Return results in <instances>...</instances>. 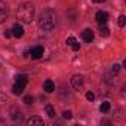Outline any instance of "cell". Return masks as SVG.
Returning a JSON list of instances; mask_svg holds the SVG:
<instances>
[{
	"instance_id": "17",
	"label": "cell",
	"mask_w": 126,
	"mask_h": 126,
	"mask_svg": "<svg viewBox=\"0 0 126 126\" xmlns=\"http://www.w3.org/2000/svg\"><path fill=\"white\" fill-rule=\"evenodd\" d=\"M117 22H119V27H125V24H126V16H125V15H120Z\"/></svg>"
},
{
	"instance_id": "2",
	"label": "cell",
	"mask_w": 126,
	"mask_h": 126,
	"mask_svg": "<svg viewBox=\"0 0 126 126\" xmlns=\"http://www.w3.org/2000/svg\"><path fill=\"white\" fill-rule=\"evenodd\" d=\"M16 18L24 22V24H30L34 19V6L31 3H22L19 5L18 11H16Z\"/></svg>"
},
{
	"instance_id": "8",
	"label": "cell",
	"mask_w": 126,
	"mask_h": 126,
	"mask_svg": "<svg viewBox=\"0 0 126 126\" xmlns=\"http://www.w3.org/2000/svg\"><path fill=\"white\" fill-rule=\"evenodd\" d=\"M82 39H83L86 43H91V42L94 40V33H92V30H83Z\"/></svg>"
},
{
	"instance_id": "1",
	"label": "cell",
	"mask_w": 126,
	"mask_h": 126,
	"mask_svg": "<svg viewBox=\"0 0 126 126\" xmlns=\"http://www.w3.org/2000/svg\"><path fill=\"white\" fill-rule=\"evenodd\" d=\"M55 12L50 9V8H46L43 9L40 14H39V18H37V25L40 30L43 31H50L53 27H55Z\"/></svg>"
},
{
	"instance_id": "11",
	"label": "cell",
	"mask_w": 126,
	"mask_h": 126,
	"mask_svg": "<svg viewBox=\"0 0 126 126\" xmlns=\"http://www.w3.org/2000/svg\"><path fill=\"white\" fill-rule=\"evenodd\" d=\"M27 125H30V126H33V125H39V126H42V125H43V119H40V117H37V116L30 117V119L27 120Z\"/></svg>"
},
{
	"instance_id": "22",
	"label": "cell",
	"mask_w": 126,
	"mask_h": 126,
	"mask_svg": "<svg viewBox=\"0 0 126 126\" xmlns=\"http://www.w3.org/2000/svg\"><path fill=\"white\" fill-rule=\"evenodd\" d=\"M62 116H64V119H71L73 117L71 111H64V113H62Z\"/></svg>"
},
{
	"instance_id": "6",
	"label": "cell",
	"mask_w": 126,
	"mask_h": 126,
	"mask_svg": "<svg viewBox=\"0 0 126 126\" xmlns=\"http://www.w3.org/2000/svg\"><path fill=\"white\" fill-rule=\"evenodd\" d=\"M70 82H71V86H73L74 89H80V88L83 86V77H82V76H77V74H76V76L71 77Z\"/></svg>"
},
{
	"instance_id": "15",
	"label": "cell",
	"mask_w": 126,
	"mask_h": 126,
	"mask_svg": "<svg viewBox=\"0 0 126 126\" xmlns=\"http://www.w3.org/2000/svg\"><path fill=\"white\" fill-rule=\"evenodd\" d=\"M6 102H8V96H6V95H3V94H0V108L5 107V105H6Z\"/></svg>"
},
{
	"instance_id": "21",
	"label": "cell",
	"mask_w": 126,
	"mask_h": 126,
	"mask_svg": "<svg viewBox=\"0 0 126 126\" xmlns=\"http://www.w3.org/2000/svg\"><path fill=\"white\" fill-rule=\"evenodd\" d=\"M24 102H25V104H33V96L27 95V96L24 98Z\"/></svg>"
},
{
	"instance_id": "7",
	"label": "cell",
	"mask_w": 126,
	"mask_h": 126,
	"mask_svg": "<svg viewBox=\"0 0 126 126\" xmlns=\"http://www.w3.org/2000/svg\"><path fill=\"white\" fill-rule=\"evenodd\" d=\"M43 52H45L43 46H36V47H33V49L30 50V53H31V58H34V59H39V58L43 55Z\"/></svg>"
},
{
	"instance_id": "19",
	"label": "cell",
	"mask_w": 126,
	"mask_h": 126,
	"mask_svg": "<svg viewBox=\"0 0 126 126\" xmlns=\"http://www.w3.org/2000/svg\"><path fill=\"white\" fill-rule=\"evenodd\" d=\"M74 42H76V39H74L73 36H70V37L67 39V42H65V43H67V46H71V45H73Z\"/></svg>"
},
{
	"instance_id": "24",
	"label": "cell",
	"mask_w": 126,
	"mask_h": 126,
	"mask_svg": "<svg viewBox=\"0 0 126 126\" xmlns=\"http://www.w3.org/2000/svg\"><path fill=\"white\" fill-rule=\"evenodd\" d=\"M120 71V65L119 64H114L113 65V73H119Z\"/></svg>"
},
{
	"instance_id": "5",
	"label": "cell",
	"mask_w": 126,
	"mask_h": 126,
	"mask_svg": "<svg viewBox=\"0 0 126 126\" xmlns=\"http://www.w3.org/2000/svg\"><path fill=\"white\" fill-rule=\"evenodd\" d=\"M11 31H12V36H15L16 39H21V37L24 36V28H22L21 24H15Z\"/></svg>"
},
{
	"instance_id": "16",
	"label": "cell",
	"mask_w": 126,
	"mask_h": 126,
	"mask_svg": "<svg viewBox=\"0 0 126 126\" xmlns=\"http://www.w3.org/2000/svg\"><path fill=\"white\" fill-rule=\"evenodd\" d=\"M99 110H101L102 113H107V111L110 110V104H108V102H102L101 107H99Z\"/></svg>"
},
{
	"instance_id": "12",
	"label": "cell",
	"mask_w": 126,
	"mask_h": 126,
	"mask_svg": "<svg viewBox=\"0 0 126 126\" xmlns=\"http://www.w3.org/2000/svg\"><path fill=\"white\" fill-rule=\"evenodd\" d=\"M45 110H46V114H47L49 117H55V108H53L50 104H47V105L45 107Z\"/></svg>"
},
{
	"instance_id": "4",
	"label": "cell",
	"mask_w": 126,
	"mask_h": 126,
	"mask_svg": "<svg viewBox=\"0 0 126 126\" xmlns=\"http://www.w3.org/2000/svg\"><path fill=\"white\" fill-rule=\"evenodd\" d=\"M8 15H9V11H8V6L3 3V2H0V24L5 22L8 19Z\"/></svg>"
},
{
	"instance_id": "3",
	"label": "cell",
	"mask_w": 126,
	"mask_h": 126,
	"mask_svg": "<svg viewBox=\"0 0 126 126\" xmlns=\"http://www.w3.org/2000/svg\"><path fill=\"white\" fill-rule=\"evenodd\" d=\"M95 19H96V22H98L99 25H104V24L108 21V14L104 12V11H99V12H96Z\"/></svg>"
},
{
	"instance_id": "10",
	"label": "cell",
	"mask_w": 126,
	"mask_h": 126,
	"mask_svg": "<svg viewBox=\"0 0 126 126\" xmlns=\"http://www.w3.org/2000/svg\"><path fill=\"white\" fill-rule=\"evenodd\" d=\"M24 88H25V85H24V83L16 82V83L14 85V88H12V92H14L15 95H21V94L24 92Z\"/></svg>"
},
{
	"instance_id": "20",
	"label": "cell",
	"mask_w": 126,
	"mask_h": 126,
	"mask_svg": "<svg viewBox=\"0 0 126 126\" xmlns=\"http://www.w3.org/2000/svg\"><path fill=\"white\" fill-rule=\"evenodd\" d=\"M86 99H88V101H94V99H95V95H94L92 92H88V94H86Z\"/></svg>"
},
{
	"instance_id": "13",
	"label": "cell",
	"mask_w": 126,
	"mask_h": 126,
	"mask_svg": "<svg viewBox=\"0 0 126 126\" xmlns=\"http://www.w3.org/2000/svg\"><path fill=\"white\" fill-rule=\"evenodd\" d=\"M99 34H101V36H104V37H108V36H110V30L105 27V24L99 27Z\"/></svg>"
},
{
	"instance_id": "18",
	"label": "cell",
	"mask_w": 126,
	"mask_h": 126,
	"mask_svg": "<svg viewBox=\"0 0 126 126\" xmlns=\"http://www.w3.org/2000/svg\"><path fill=\"white\" fill-rule=\"evenodd\" d=\"M12 113H14V114H12V119H18V117L21 119V110H16V108H12Z\"/></svg>"
},
{
	"instance_id": "26",
	"label": "cell",
	"mask_w": 126,
	"mask_h": 126,
	"mask_svg": "<svg viewBox=\"0 0 126 126\" xmlns=\"http://www.w3.org/2000/svg\"><path fill=\"white\" fill-rule=\"evenodd\" d=\"M95 3H101V2H104V0H94Z\"/></svg>"
},
{
	"instance_id": "23",
	"label": "cell",
	"mask_w": 126,
	"mask_h": 126,
	"mask_svg": "<svg viewBox=\"0 0 126 126\" xmlns=\"http://www.w3.org/2000/svg\"><path fill=\"white\" fill-rule=\"evenodd\" d=\"M71 47H73V50H76V52H77V50L80 49V43H77V42H74V43L71 45Z\"/></svg>"
},
{
	"instance_id": "25",
	"label": "cell",
	"mask_w": 126,
	"mask_h": 126,
	"mask_svg": "<svg viewBox=\"0 0 126 126\" xmlns=\"http://www.w3.org/2000/svg\"><path fill=\"white\" fill-rule=\"evenodd\" d=\"M11 36H12V31H11V30H6V31H5V37H6V39H9Z\"/></svg>"
},
{
	"instance_id": "14",
	"label": "cell",
	"mask_w": 126,
	"mask_h": 126,
	"mask_svg": "<svg viewBox=\"0 0 126 126\" xmlns=\"http://www.w3.org/2000/svg\"><path fill=\"white\" fill-rule=\"evenodd\" d=\"M16 82H19V83H24V85H27V82H28V77H27L25 74H19V76L16 77Z\"/></svg>"
},
{
	"instance_id": "9",
	"label": "cell",
	"mask_w": 126,
	"mask_h": 126,
	"mask_svg": "<svg viewBox=\"0 0 126 126\" xmlns=\"http://www.w3.org/2000/svg\"><path fill=\"white\" fill-rule=\"evenodd\" d=\"M43 89H45V92H47V94H52V92L55 91V85H53V82L47 79V80L43 83Z\"/></svg>"
}]
</instances>
